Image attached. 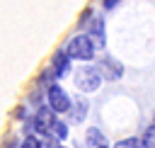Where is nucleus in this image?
<instances>
[{
  "label": "nucleus",
  "instance_id": "nucleus-15",
  "mask_svg": "<svg viewBox=\"0 0 155 148\" xmlns=\"http://www.w3.org/2000/svg\"><path fill=\"white\" fill-rule=\"evenodd\" d=\"M116 5H119V2H114V0H107V2H104V7H109V10H111V7H116Z\"/></svg>",
  "mask_w": 155,
  "mask_h": 148
},
{
  "label": "nucleus",
  "instance_id": "nucleus-6",
  "mask_svg": "<svg viewBox=\"0 0 155 148\" xmlns=\"http://www.w3.org/2000/svg\"><path fill=\"white\" fill-rule=\"evenodd\" d=\"M87 39L92 41V46H104V24H102V19H94L92 22V27H90V34H87Z\"/></svg>",
  "mask_w": 155,
  "mask_h": 148
},
{
  "label": "nucleus",
  "instance_id": "nucleus-4",
  "mask_svg": "<svg viewBox=\"0 0 155 148\" xmlns=\"http://www.w3.org/2000/svg\"><path fill=\"white\" fill-rule=\"evenodd\" d=\"M53 121H56L53 112H51L48 107H44V109H39V112H36V116H34V129H36L39 133H48Z\"/></svg>",
  "mask_w": 155,
  "mask_h": 148
},
{
  "label": "nucleus",
  "instance_id": "nucleus-3",
  "mask_svg": "<svg viewBox=\"0 0 155 148\" xmlns=\"http://www.w3.org/2000/svg\"><path fill=\"white\" fill-rule=\"evenodd\" d=\"M48 109L56 114H61V112H68L70 109V99H68V95H65V90L63 87H58V85H51L48 87Z\"/></svg>",
  "mask_w": 155,
  "mask_h": 148
},
{
  "label": "nucleus",
  "instance_id": "nucleus-10",
  "mask_svg": "<svg viewBox=\"0 0 155 148\" xmlns=\"http://www.w3.org/2000/svg\"><path fill=\"white\" fill-rule=\"evenodd\" d=\"M78 102H80V104H75V107L70 104V109H68V112L73 114V121H82V116H85V112H87V102H85V99H78Z\"/></svg>",
  "mask_w": 155,
  "mask_h": 148
},
{
  "label": "nucleus",
  "instance_id": "nucleus-14",
  "mask_svg": "<svg viewBox=\"0 0 155 148\" xmlns=\"http://www.w3.org/2000/svg\"><path fill=\"white\" fill-rule=\"evenodd\" d=\"M22 148H39V138L36 136H27L22 141Z\"/></svg>",
  "mask_w": 155,
  "mask_h": 148
},
{
  "label": "nucleus",
  "instance_id": "nucleus-2",
  "mask_svg": "<svg viewBox=\"0 0 155 148\" xmlns=\"http://www.w3.org/2000/svg\"><path fill=\"white\" fill-rule=\"evenodd\" d=\"M68 58H78V61H90L94 56V46L92 41L87 39V34H78L68 41V49H65Z\"/></svg>",
  "mask_w": 155,
  "mask_h": 148
},
{
  "label": "nucleus",
  "instance_id": "nucleus-7",
  "mask_svg": "<svg viewBox=\"0 0 155 148\" xmlns=\"http://www.w3.org/2000/svg\"><path fill=\"white\" fill-rule=\"evenodd\" d=\"M65 73H68V53L58 51L53 56V78H63Z\"/></svg>",
  "mask_w": 155,
  "mask_h": 148
},
{
  "label": "nucleus",
  "instance_id": "nucleus-5",
  "mask_svg": "<svg viewBox=\"0 0 155 148\" xmlns=\"http://www.w3.org/2000/svg\"><path fill=\"white\" fill-rule=\"evenodd\" d=\"M97 70H99V75H104V78H109V80H116V78L124 73L121 63H119V61H114V58H104V61H99Z\"/></svg>",
  "mask_w": 155,
  "mask_h": 148
},
{
  "label": "nucleus",
  "instance_id": "nucleus-11",
  "mask_svg": "<svg viewBox=\"0 0 155 148\" xmlns=\"http://www.w3.org/2000/svg\"><path fill=\"white\" fill-rule=\"evenodd\" d=\"M140 143H143V148H155V124L145 131V136L140 138Z\"/></svg>",
  "mask_w": 155,
  "mask_h": 148
},
{
  "label": "nucleus",
  "instance_id": "nucleus-13",
  "mask_svg": "<svg viewBox=\"0 0 155 148\" xmlns=\"http://www.w3.org/2000/svg\"><path fill=\"white\" fill-rule=\"evenodd\" d=\"M39 148H58V141H56L53 136H48V133H44V136L39 138Z\"/></svg>",
  "mask_w": 155,
  "mask_h": 148
},
{
  "label": "nucleus",
  "instance_id": "nucleus-12",
  "mask_svg": "<svg viewBox=\"0 0 155 148\" xmlns=\"http://www.w3.org/2000/svg\"><path fill=\"white\" fill-rule=\"evenodd\" d=\"M114 148H143V143H140V138H124Z\"/></svg>",
  "mask_w": 155,
  "mask_h": 148
},
{
  "label": "nucleus",
  "instance_id": "nucleus-9",
  "mask_svg": "<svg viewBox=\"0 0 155 148\" xmlns=\"http://www.w3.org/2000/svg\"><path fill=\"white\" fill-rule=\"evenodd\" d=\"M87 143H90L92 148H104V136H102V131L90 129V131H87Z\"/></svg>",
  "mask_w": 155,
  "mask_h": 148
},
{
  "label": "nucleus",
  "instance_id": "nucleus-1",
  "mask_svg": "<svg viewBox=\"0 0 155 148\" xmlns=\"http://www.w3.org/2000/svg\"><path fill=\"white\" fill-rule=\"evenodd\" d=\"M102 85V75L97 70V66H82L75 70V87L82 92H94Z\"/></svg>",
  "mask_w": 155,
  "mask_h": 148
},
{
  "label": "nucleus",
  "instance_id": "nucleus-8",
  "mask_svg": "<svg viewBox=\"0 0 155 148\" xmlns=\"http://www.w3.org/2000/svg\"><path fill=\"white\" fill-rule=\"evenodd\" d=\"M48 136H53L56 141H63V138L68 136V126H65L63 121H58V119H56V121L51 124V131H48Z\"/></svg>",
  "mask_w": 155,
  "mask_h": 148
}]
</instances>
